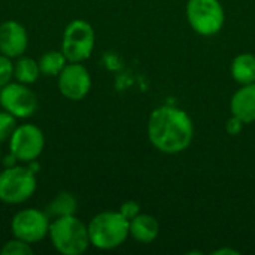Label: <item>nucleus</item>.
<instances>
[{
  "instance_id": "b1692460",
  "label": "nucleus",
  "mask_w": 255,
  "mask_h": 255,
  "mask_svg": "<svg viewBox=\"0 0 255 255\" xmlns=\"http://www.w3.org/2000/svg\"><path fill=\"white\" fill-rule=\"evenodd\" d=\"M0 164H1V152H0Z\"/></svg>"
},
{
  "instance_id": "412c9836",
  "label": "nucleus",
  "mask_w": 255,
  "mask_h": 255,
  "mask_svg": "<svg viewBox=\"0 0 255 255\" xmlns=\"http://www.w3.org/2000/svg\"><path fill=\"white\" fill-rule=\"evenodd\" d=\"M120 214L124 217V218H127L128 221L130 220H133L134 217H137L139 214H140V206H139V203L137 202H134V200H127V202H124L121 206H120Z\"/></svg>"
},
{
  "instance_id": "6ab92c4d",
  "label": "nucleus",
  "mask_w": 255,
  "mask_h": 255,
  "mask_svg": "<svg viewBox=\"0 0 255 255\" xmlns=\"http://www.w3.org/2000/svg\"><path fill=\"white\" fill-rule=\"evenodd\" d=\"M16 118L10 115L7 111L1 109L0 111V143L6 142L10 139L12 133L16 128Z\"/></svg>"
},
{
  "instance_id": "9b49d317",
  "label": "nucleus",
  "mask_w": 255,
  "mask_h": 255,
  "mask_svg": "<svg viewBox=\"0 0 255 255\" xmlns=\"http://www.w3.org/2000/svg\"><path fill=\"white\" fill-rule=\"evenodd\" d=\"M28 46V34L25 27L13 19L0 24V54L9 58L24 55Z\"/></svg>"
},
{
  "instance_id": "f257e3e1",
  "label": "nucleus",
  "mask_w": 255,
  "mask_h": 255,
  "mask_svg": "<svg viewBox=\"0 0 255 255\" xmlns=\"http://www.w3.org/2000/svg\"><path fill=\"white\" fill-rule=\"evenodd\" d=\"M146 130L151 145L164 154L184 152L194 139L191 117L173 105L155 108L148 118Z\"/></svg>"
},
{
  "instance_id": "2eb2a0df",
  "label": "nucleus",
  "mask_w": 255,
  "mask_h": 255,
  "mask_svg": "<svg viewBox=\"0 0 255 255\" xmlns=\"http://www.w3.org/2000/svg\"><path fill=\"white\" fill-rule=\"evenodd\" d=\"M76 211H78V202L75 196L69 191L57 193L54 199L45 206V212L51 220L67 217V215H75Z\"/></svg>"
},
{
  "instance_id": "aec40b11",
  "label": "nucleus",
  "mask_w": 255,
  "mask_h": 255,
  "mask_svg": "<svg viewBox=\"0 0 255 255\" xmlns=\"http://www.w3.org/2000/svg\"><path fill=\"white\" fill-rule=\"evenodd\" d=\"M13 79V61L12 58L0 54V88L7 85Z\"/></svg>"
},
{
  "instance_id": "1a4fd4ad",
  "label": "nucleus",
  "mask_w": 255,
  "mask_h": 255,
  "mask_svg": "<svg viewBox=\"0 0 255 255\" xmlns=\"http://www.w3.org/2000/svg\"><path fill=\"white\" fill-rule=\"evenodd\" d=\"M0 106L16 120H25L37 111V96L28 85L10 81L0 88Z\"/></svg>"
},
{
  "instance_id": "39448f33",
  "label": "nucleus",
  "mask_w": 255,
  "mask_h": 255,
  "mask_svg": "<svg viewBox=\"0 0 255 255\" xmlns=\"http://www.w3.org/2000/svg\"><path fill=\"white\" fill-rule=\"evenodd\" d=\"M96 33L93 25L85 19L70 21L63 33L61 51L70 63H84L93 54Z\"/></svg>"
},
{
  "instance_id": "0eeeda50",
  "label": "nucleus",
  "mask_w": 255,
  "mask_h": 255,
  "mask_svg": "<svg viewBox=\"0 0 255 255\" xmlns=\"http://www.w3.org/2000/svg\"><path fill=\"white\" fill-rule=\"evenodd\" d=\"M7 142L10 155L22 164L37 160L45 148L43 131L31 123L16 126Z\"/></svg>"
},
{
  "instance_id": "dca6fc26",
  "label": "nucleus",
  "mask_w": 255,
  "mask_h": 255,
  "mask_svg": "<svg viewBox=\"0 0 255 255\" xmlns=\"http://www.w3.org/2000/svg\"><path fill=\"white\" fill-rule=\"evenodd\" d=\"M40 75L42 73H40L39 61H36L31 57L21 55L13 63V79L21 84H25V85L34 84Z\"/></svg>"
},
{
  "instance_id": "6e6552de",
  "label": "nucleus",
  "mask_w": 255,
  "mask_h": 255,
  "mask_svg": "<svg viewBox=\"0 0 255 255\" xmlns=\"http://www.w3.org/2000/svg\"><path fill=\"white\" fill-rule=\"evenodd\" d=\"M51 218L45 211L25 208L18 211L10 220L12 236L27 244H37L48 238Z\"/></svg>"
},
{
  "instance_id": "9d476101",
  "label": "nucleus",
  "mask_w": 255,
  "mask_h": 255,
  "mask_svg": "<svg viewBox=\"0 0 255 255\" xmlns=\"http://www.w3.org/2000/svg\"><path fill=\"white\" fill-rule=\"evenodd\" d=\"M57 78L58 91L67 100L79 102L91 90V75L82 63L69 61Z\"/></svg>"
},
{
  "instance_id": "f3484780",
  "label": "nucleus",
  "mask_w": 255,
  "mask_h": 255,
  "mask_svg": "<svg viewBox=\"0 0 255 255\" xmlns=\"http://www.w3.org/2000/svg\"><path fill=\"white\" fill-rule=\"evenodd\" d=\"M67 58L63 54V51H46L40 55L39 58V67H40V73L45 76H58L60 72L66 67L67 64Z\"/></svg>"
},
{
  "instance_id": "a211bd4d",
  "label": "nucleus",
  "mask_w": 255,
  "mask_h": 255,
  "mask_svg": "<svg viewBox=\"0 0 255 255\" xmlns=\"http://www.w3.org/2000/svg\"><path fill=\"white\" fill-rule=\"evenodd\" d=\"M0 254L1 255H30L33 254V248H31V244H27L21 239H10L7 241L1 250H0Z\"/></svg>"
},
{
  "instance_id": "20e7f679",
  "label": "nucleus",
  "mask_w": 255,
  "mask_h": 255,
  "mask_svg": "<svg viewBox=\"0 0 255 255\" xmlns=\"http://www.w3.org/2000/svg\"><path fill=\"white\" fill-rule=\"evenodd\" d=\"M37 188L36 172L28 164L7 166L0 172V202L21 205L31 199Z\"/></svg>"
},
{
  "instance_id": "4be33fe9",
  "label": "nucleus",
  "mask_w": 255,
  "mask_h": 255,
  "mask_svg": "<svg viewBox=\"0 0 255 255\" xmlns=\"http://www.w3.org/2000/svg\"><path fill=\"white\" fill-rule=\"evenodd\" d=\"M244 126H245V123H244L241 118L232 115V117L227 120V123H226V131H227V134H230V136H239V134L242 133V130H244Z\"/></svg>"
},
{
  "instance_id": "f8f14e48",
  "label": "nucleus",
  "mask_w": 255,
  "mask_h": 255,
  "mask_svg": "<svg viewBox=\"0 0 255 255\" xmlns=\"http://www.w3.org/2000/svg\"><path fill=\"white\" fill-rule=\"evenodd\" d=\"M232 115L241 118L245 124L255 121V82L241 85L230 100Z\"/></svg>"
},
{
  "instance_id": "ddd939ff",
  "label": "nucleus",
  "mask_w": 255,
  "mask_h": 255,
  "mask_svg": "<svg viewBox=\"0 0 255 255\" xmlns=\"http://www.w3.org/2000/svg\"><path fill=\"white\" fill-rule=\"evenodd\" d=\"M160 235V223L155 217L148 214H139L130 220V238L136 242L148 245L152 244Z\"/></svg>"
},
{
  "instance_id": "4468645a",
  "label": "nucleus",
  "mask_w": 255,
  "mask_h": 255,
  "mask_svg": "<svg viewBox=\"0 0 255 255\" xmlns=\"http://www.w3.org/2000/svg\"><path fill=\"white\" fill-rule=\"evenodd\" d=\"M232 78L241 84H253L255 82V55L251 52H242L236 55L230 64Z\"/></svg>"
},
{
  "instance_id": "7ed1b4c3",
  "label": "nucleus",
  "mask_w": 255,
  "mask_h": 255,
  "mask_svg": "<svg viewBox=\"0 0 255 255\" xmlns=\"http://www.w3.org/2000/svg\"><path fill=\"white\" fill-rule=\"evenodd\" d=\"M48 238L54 250L61 255H81L91 245L88 226L76 215L51 220Z\"/></svg>"
},
{
  "instance_id": "423d86ee",
  "label": "nucleus",
  "mask_w": 255,
  "mask_h": 255,
  "mask_svg": "<svg viewBox=\"0 0 255 255\" xmlns=\"http://www.w3.org/2000/svg\"><path fill=\"white\" fill-rule=\"evenodd\" d=\"M185 13L190 27L200 36L220 33L226 21V12L220 0H188Z\"/></svg>"
},
{
  "instance_id": "5701e85b",
  "label": "nucleus",
  "mask_w": 255,
  "mask_h": 255,
  "mask_svg": "<svg viewBox=\"0 0 255 255\" xmlns=\"http://www.w3.org/2000/svg\"><path fill=\"white\" fill-rule=\"evenodd\" d=\"M212 255H239V251L232 250V248H220V250L214 251Z\"/></svg>"
},
{
  "instance_id": "f03ea898",
  "label": "nucleus",
  "mask_w": 255,
  "mask_h": 255,
  "mask_svg": "<svg viewBox=\"0 0 255 255\" xmlns=\"http://www.w3.org/2000/svg\"><path fill=\"white\" fill-rule=\"evenodd\" d=\"M88 236L91 247L111 251L121 247L130 238V221L120 211H105L88 223Z\"/></svg>"
}]
</instances>
